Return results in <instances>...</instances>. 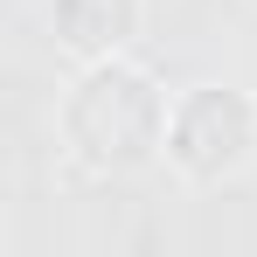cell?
<instances>
[{"instance_id":"1","label":"cell","mask_w":257,"mask_h":257,"mask_svg":"<svg viewBox=\"0 0 257 257\" xmlns=\"http://www.w3.org/2000/svg\"><path fill=\"white\" fill-rule=\"evenodd\" d=\"M167 111H174V97L132 56L77 63V77L63 90V104H56L63 160L77 174H90V181L139 174L146 160H160V146H167Z\"/></svg>"},{"instance_id":"2","label":"cell","mask_w":257,"mask_h":257,"mask_svg":"<svg viewBox=\"0 0 257 257\" xmlns=\"http://www.w3.org/2000/svg\"><path fill=\"white\" fill-rule=\"evenodd\" d=\"M188 188H222L257 160V97L243 84H195L167 111V146H160Z\"/></svg>"},{"instance_id":"3","label":"cell","mask_w":257,"mask_h":257,"mask_svg":"<svg viewBox=\"0 0 257 257\" xmlns=\"http://www.w3.org/2000/svg\"><path fill=\"white\" fill-rule=\"evenodd\" d=\"M139 21H146V0H49V35L77 63L125 56Z\"/></svg>"}]
</instances>
